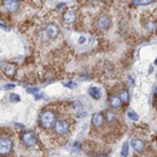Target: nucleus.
Returning <instances> with one entry per match:
<instances>
[{
	"mask_svg": "<svg viewBox=\"0 0 157 157\" xmlns=\"http://www.w3.org/2000/svg\"><path fill=\"white\" fill-rule=\"evenodd\" d=\"M57 120H56V113L53 111H44L42 112L40 117H39V124L43 128H50L54 127Z\"/></svg>",
	"mask_w": 157,
	"mask_h": 157,
	"instance_id": "f257e3e1",
	"label": "nucleus"
},
{
	"mask_svg": "<svg viewBox=\"0 0 157 157\" xmlns=\"http://www.w3.org/2000/svg\"><path fill=\"white\" fill-rule=\"evenodd\" d=\"M20 140L27 147H34L36 145V137L33 132H30V131L23 132L21 136H20Z\"/></svg>",
	"mask_w": 157,
	"mask_h": 157,
	"instance_id": "f03ea898",
	"label": "nucleus"
},
{
	"mask_svg": "<svg viewBox=\"0 0 157 157\" xmlns=\"http://www.w3.org/2000/svg\"><path fill=\"white\" fill-rule=\"evenodd\" d=\"M13 148V142L8 137H0V155L6 156L11 152Z\"/></svg>",
	"mask_w": 157,
	"mask_h": 157,
	"instance_id": "7ed1b4c3",
	"label": "nucleus"
},
{
	"mask_svg": "<svg viewBox=\"0 0 157 157\" xmlns=\"http://www.w3.org/2000/svg\"><path fill=\"white\" fill-rule=\"evenodd\" d=\"M111 18L106 14H102L97 18V21H96V25H97V28L101 29V30H107L109 27H111Z\"/></svg>",
	"mask_w": 157,
	"mask_h": 157,
	"instance_id": "20e7f679",
	"label": "nucleus"
},
{
	"mask_svg": "<svg viewBox=\"0 0 157 157\" xmlns=\"http://www.w3.org/2000/svg\"><path fill=\"white\" fill-rule=\"evenodd\" d=\"M68 129H69V124L65 121H63V120H58L56 122V124H54V131H56L57 135L63 136V135H65L68 132Z\"/></svg>",
	"mask_w": 157,
	"mask_h": 157,
	"instance_id": "39448f33",
	"label": "nucleus"
},
{
	"mask_svg": "<svg viewBox=\"0 0 157 157\" xmlns=\"http://www.w3.org/2000/svg\"><path fill=\"white\" fill-rule=\"evenodd\" d=\"M45 33L48 35V38H52V39H54L58 36L59 34V28L57 27V24L54 23H50L47 25V28H45Z\"/></svg>",
	"mask_w": 157,
	"mask_h": 157,
	"instance_id": "423d86ee",
	"label": "nucleus"
},
{
	"mask_svg": "<svg viewBox=\"0 0 157 157\" xmlns=\"http://www.w3.org/2000/svg\"><path fill=\"white\" fill-rule=\"evenodd\" d=\"M75 18H77V14H75V11L73 9H68L63 14V21L65 24H73L75 21Z\"/></svg>",
	"mask_w": 157,
	"mask_h": 157,
	"instance_id": "0eeeda50",
	"label": "nucleus"
},
{
	"mask_svg": "<svg viewBox=\"0 0 157 157\" xmlns=\"http://www.w3.org/2000/svg\"><path fill=\"white\" fill-rule=\"evenodd\" d=\"M4 6L8 11H15L19 8V0H4Z\"/></svg>",
	"mask_w": 157,
	"mask_h": 157,
	"instance_id": "6e6552de",
	"label": "nucleus"
},
{
	"mask_svg": "<svg viewBox=\"0 0 157 157\" xmlns=\"http://www.w3.org/2000/svg\"><path fill=\"white\" fill-rule=\"evenodd\" d=\"M4 74L6 77H14L17 74V65L13 63H6L4 67Z\"/></svg>",
	"mask_w": 157,
	"mask_h": 157,
	"instance_id": "1a4fd4ad",
	"label": "nucleus"
},
{
	"mask_svg": "<svg viewBox=\"0 0 157 157\" xmlns=\"http://www.w3.org/2000/svg\"><path fill=\"white\" fill-rule=\"evenodd\" d=\"M109 106L112 107V108H121V106H122V101H121V98L118 97V96H111L109 97Z\"/></svg>",
	"mask_w": 157,
	"mask_h": 157,
	"instance_id": "9d476101",
	"label": "nucleus"
},
{
	"mask_svg": "<svg viewBox=\"0 0 157 157\" xmlns=\"http://www.w3.org/2000/svg\"><path fill=\"white\" fill-rule=\"evenodd\" d=\"M103 122H104L103 114H101V113H94L93 114V117H92V124L94 127H101L103 124Z\"/></svg>",
	"mask_w": 157,
	"mask_h": 157,
	"instance_id": "9b49d317",
	"label": "nucleus"
},
{
	"mask_svg": "<svg viewBox=\"0 0 157 157\" xmlns=\"http://www.w3.org/2000/svg\"><path fill=\"white\" fill-rule=\"evenodd\" d=\"M131 146L133 147V150L136 152H142L143 148H145V143H143L141 140H132L131 141Z\"/></svg>",
	"mask_w": 157,
	"mask_h": 157,
	"instance_id": "f8f14e48",
	"label": "nucleus"
},
{
	"mask_svg": "<svg viewBox=\"0 0 157 157\" xmlns=\"http://www.w3.org/2000/svg\"><path fill=\"white\" fill-rule=\"evenodd\" d=\"M88 93H89L90 97L94 98V99H99V98H101V90H99V88H97V87H90V88L88 89Z\"/></svg>",
	"mask_w": 157,
	"mask_h": 157,
	"instance_id": "ddd939ff",
	"label": "nucleus"
},
{
	"mask_svg": "<svg viewBox=\"0 0 157 157\" xmlns=\"http://www.w3.org/2000/svg\"><path fill=\"white\" fill-rule=\"evenodd\" d=\"M118 97L121 98L122 103H128L129 102V93H128V90H126V89H122L121 90Z\"/></svg>",
	"mask_w": 157,
	"mask_h": 157,
	"instance_id": "4468645a",
	"label": "nucleus"
},
{
	"mask_svg": "<svg viewBox=\"0 0 157 157\" xmlns=\"http://www.w3.org/2000/svg\"><path fill=\"white\" fill-rule=\"evenodd\" d=\"M106 120L111 123V122H113L114 120H116V114L112 112V111H107L106 112Z\"/></svg>",
	"mask_w": 157,
	"mask_h": 157,
	"instance_id": "2eb2a0df",
	"label": "nucleus"
},
{
	"mask_svg": "<svg viewBox=\"0 0 157 157\" xmlns=\"http://www.w3.org/2000/svg\"><path fill=\"white\" fill-rule=\"evenodd\" d=\"M153 2V0H133V3L136 5H148Z\"/></svg>",
	"mask_w": 157,
	"mask_h": 157,
	"instance_id": "dca6fc26",
	"label": "nucleus"
},
{
	"mask_svg": "<svg viewBox=\"0 0 157 157\" xmlns=\"http://www.w3.org/2000/svg\"><path fill=\"white\" fill-rule=\"evenodd\" d=\"M121 156H122V157H127V156H128V143H127V142L123 143L122 151H121Z\"/></svg>",
	"mask_w": 157,
	"mask_h": 157,
	"instance_id": "f3484780",
	"label": "nucleus"
},
{
	"mask_svg": "<svg viewBox=\"0 0 157 157\" xmlns=\"http://www.w3.org/2000/svg\"><path fill=\"white\" fill-rule=\"evenodd\" d=\"M127 116H128L132 121H138V116H137V113L133 112V111H131V109H129V111L127 112Z\"/></svg>",
	"mask_w": 157,
	"mask_h": 157,
	"instance_id": "a211bd4d",
	"label": "nucleus"
},
{
	"mask_svg": "<svg viewBox=\"0 0 157 157\" xmlns=\"http://www.w3.org/2000/svg\"><path fill=\"white\" fill-rule=\"evenodd\" d=\"M9 99H10L11 102H19V101H20L19 96H18V94H14V93H11V94H9Z\"/></svg>",
	"mask_w": 157,
	"mask_h": 157,
	"instance_id": "6ab92c4d",
	"label": "nucleus"
},
{
	"mask_svg": "<svg viewBox=\"0 0 157 157\" xmlns=\"http://www.w3.org/2000/svg\"><path fill=\"white\" fill-rule=\"evenodd\" d=\"M63 86H64V87H68V88H75L77 84H75L74 82H64Z\"/></svg>",
	"mask_w": 157,
	"mask_h": 157,
	"instance_id": "aec40b11",
	"label": "nucleus"
},
{
	"mask_svg": "<svg viewBox=\"0 0 157 157\" xmlns=\"http://www.w3.org/2000/svg\"><path fill=\"white\" fill-rule=\"evenodd\" d=\"M27 90H28V93H36L39 89L38 88H28Z\"/></svg>",
	"mask_w": 157,
	"mask_h": 157,
	"instance_id": "412c9836",
	"label": "nucleus"
},
{
	"mask_svg": "<svg viewBox=\"0 0 157 157\" xmlns=\"http://www.w3.org/2000/svg\"><path fill=\"white\" fill-rule=\"evenodd\" d=\"M14 87H15V86H14V84H11V83H8V84L4 86L5 89H11V88H14Z\"/></svg>",
	"mask_w": 157,
	"mask_h": 157,
	"instance_id": "4be33fe9",
	"label": "nucleus"
},
{
	"mask_svg": "<svg viewBox=\"0 0 157 157\" xmlns=\"http://www.w3.org/2000/svg\"><path fill=\"white\" fill-rule=\"evenodd\" d=\"M86 40H87V39H86V36H81L79 38V40H78V43H79V44H82V43H86Z\"/></svg>",
	"mask_w": 157,
	"mask_h": 157,
	"instance_id": "5701e85b",
	"label": "nucleus"
},
{
	"mask_svg": "<svg viewBox=\"0 0 157 157\" xmlns=\"http://www.w3.org/2000/svg\"><path fill=\"white\" fill-rule=\"evenodd\" d=\"M15 126H17L18 128H24V126H21V124H19V123H15Z\"/></svg>",
	"mask_w": 157,
	"mask_h": 157,
	"instance_id": "b1692460",
	"label": "nucleus"
},
{
	"mask_svg": "<svg viewBox=\"0 0 157 157\" xmlns=\"http://www.w3.org/2000/svg\"><path fill=\"white\" fill-rule=\"evenodd\" d=\"M155 96H156V97H157V88H156V89H155Z\"/></svg>",
	"mask_w": 157,
	"mask_h": 157,
	"instance_id": "393cba45",
	"label": "nucleus"
}]
</instances>
